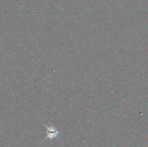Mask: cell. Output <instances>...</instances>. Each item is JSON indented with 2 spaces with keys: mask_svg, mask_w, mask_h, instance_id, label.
Masks as SVG:
<instances>
[{
  "mask_svg": "<svg viewBox=\"0 0 148 147\" xmlns=\"http://www.w3.org/2000/svg\"><path fill=\"white\" fill-rule=\"evenodd\" d=\"M45 127L47 128V132H46V133H47V137H46V138L53 139V138H56V137L59 135V133H60L53 126L48 127L47 125H45Z\"/></svg>",
  "mask_w": 148,
  "mask_h": 147,
  "instance_id": "obj_1",
  "label": "cell"
}]
</instances>
